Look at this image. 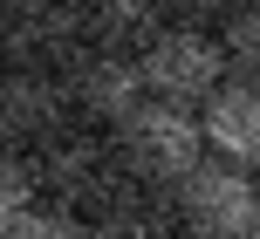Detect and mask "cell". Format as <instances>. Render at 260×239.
Returning a JSON list of instances; mask_svg holds the SVG:
<instances>
[{
	"label": "cell",
	"instance_id": "5b68a950",
	"mask_svg": "<svg viewBox=\"0 0 260 239\" xmlns=\"http://www.w3.org/2000/svg\"><path fill=\"white\" fill-rule=\"evenodd\" d=\"M69 75V96H76V116L89 123V130H110L117 137L130 116H137L144 103H151V89H144V68L137 55H110V48H82L76 62L62 68Z\"/></svg>",
	"mask_w": 260,
	"mask_h": 239
},
{
	"label": "cell",
	"instance_id": "4fadbf2b",
	"mask_svg": "<svg viewBox=\"0 0 260 239\" xmlns=\"http://www.w3.org/2000/svg\"><path fill=\"white\" fill-rule=\"evenodd\" d=\"M0 239H96V232H89V219L62 212V205H35V212L7 219V226H0Z\"/></svg>",
	"mask_w": 260,
	"mask_h": 239
},
{
	"label": "cell",
	"instance_id": "5bb4252c",
	"mask_svg": "<svg viewBox=\"0 0 260 239\" xmlns=\"http://www.w3.org/2000/svg\"><path fill=\"white\" fill-rule=\"evenodd\" d=\"M233 7H240V0H165L171 27H219Z\"/></svg>",
	"mask_w": 260,
	"mask_h": 239
},
{
	"label": "cell",
	"instance_id": "52a82bcc",
	"mask_svg": "<svg viewBox=\"0 0 260 239\" xmlns=\"http://www.w3.org/2000/svg\"><path fill=\"white\" fill-rule=\"evenodd\" d=\"M89 48L82 0H7V62L14 68H69Z\"/></svg>",
	"mask_w": 260,
	"mask_h": 239
},
{
	"label": "cell",
	"instance_id": "6da1fadb",
	"mask_svg": "<svg viewBox=\"0 0 260 239\" xmlns=\"http://www.w3.org/2000/svg\"><path fill=\"white\" fill-rule=\"evenodd\" d=\"M35 164H41L48 205H62V212H76V219H96L130 185V164H123L117 137H110V130H89V123H76V130H62L55 144H41Z\"/></svg>",
	"mask_w": 260,
	"mask_h": 239
},
{
	"label": "cell",
	"instance_id": "3957f363",
	"mask_svg": "<svg viewBox=\"0 0 260 239\" xmlns=\"http://www.w3.org/2000/svg\"><path fill=\"white\" fill-rule=\"evenodd\" d=\"M117 150H123L130 178H137V185H157V191H178L185 178L212 157L199 109H171V103H144L117 130Z\"/></svg>",
	"mask_w": 260,
	"mask_h": 239
},
{
	"label": "cell",
	"instance_id": "277c9868",
	"mask_svg": "<svg viewBox=\"0 0 260 239\" xmlns=\"http://www.w3.org/2000/svg\"><path fill=\"white\" fill-rule=\"evenodd\" d=\"M171 198H178L185 239H247L260 226V171H240L219 157H206Z\"/></svg>",
	"mask_w": 260,
	"mask_h": 239
},
{
	"label": "cell",
	"instance_id": "8fae6325",
	"mask_svg": "<svg viewBox=\"0 0 260 239\" xmlns=\"http://www.w3.org/2000/svg\"><path fill=\"white\" fill-rule=\"evenodd\" d=\"M219 41H226V62H233L240 82H260V0H240L233 14L219 21Z\"/></svg>",
	"mask_w": 260,
	"mask_h": 239
},
{
	"label": "cell",
	"instance_id": "7a4b0ae2",
	"mask_svg": "<svg viewBox=\"0 0 260 239\" xmlns=\"http://www.w3.org/2000/svg\"><path fill=\"white\" fill-rule=\"evenodd\" d=\"M137 68H144L151 103H171V109H206L212 96L233 82L219 27H165V34L137 55Z\"/></svg>",
	"mask_w": 260,
	"mask_h": 239
},
{
	"label": "cell",
	"instance_id": "ba28073f",
	"mask_svg": "<svg viewBox=\"0 0 260 239\" xmlns=\"http://www.w3.org/2000/svg\"><path fill=\"white\" fill-rule=\"evenodd\" d=\"M199 123H206V144H212L219 164L260 171V82H240L233 75L206 109H199Z\"/></svg>",
	"mask_w": 260,
	"mask_h": 239
},
{
	"label": "cell",
	"instance_id": "8992f818",
	"mask_svg": "<svg viewBox=\"0 0 260 239\" xmlns=\"http://www.w3.org/2000/svg\"><path fill=\"white\" fill-rule=\"evenodd\" d=\"M76 96H69L62 68H7L0 89V123H7V150H41L62 130H76Z\"/></svg>",
	"mask_w": 260,
	"mask_h": 239
},
{
	"label": "cell",
	"instance_id": "9c48e42d",
	"mask_svg": "<svg viewBox=\"0 0 260 239\" xmlns=\"http://www.w3.org/2000/svg\"><path fill=\"white\" fill-rule=\"evenodd\" d=\"M89 232L96 239H185V219H178V198H171V191L130 178L117 198L89 219Z\"/></svg>",
	"mask_w": 260,
	"mask_h": 239
},
{
	"label": "cell",
	"instance_id": "30bf717a",
	"mask_svg": "<svg viewBox=\"0 0 260 239\" xmlns=\"http://www.w3.org/2000/svg\"><path fill=\"white\" fill-rule=\"evenodd\" d=\"M165 27H171L165 0H82V34H89V48L144 55Z\"/></svg>",
	"mask_w": 260,
	"mask_h": 239
},
{
	"label": "cell",
	"instance_id": "9a60e30c",
	"mask_svg": "<svg viewBox=\"0 0 260 239\" xmlns=\"http://www.w3.org/2000/svg\"><path fill=\"white\" fill-rule=\"evenodd\" d=\"M247 239H260V226H253V232H247Z\"/></svg>",
	"mask_w": 260,
	"mask_h": 239
},
{
	"label": "cell",
	"instance_id": "7c38bea8",
	"mask_svg": "<svg viewBox=\"0 0 260 239\" xmlns=\"http://www.w3.org/2000/svg\"><path fill=\"white\" fill-rule=\"evenodd\" d=\"M35 205H48L35 150H7V164H0V226H7V219H21V212H35Z\"/></svg>",
	"mask_w": 260,
	"mask_h": 239
}]
</instances>
